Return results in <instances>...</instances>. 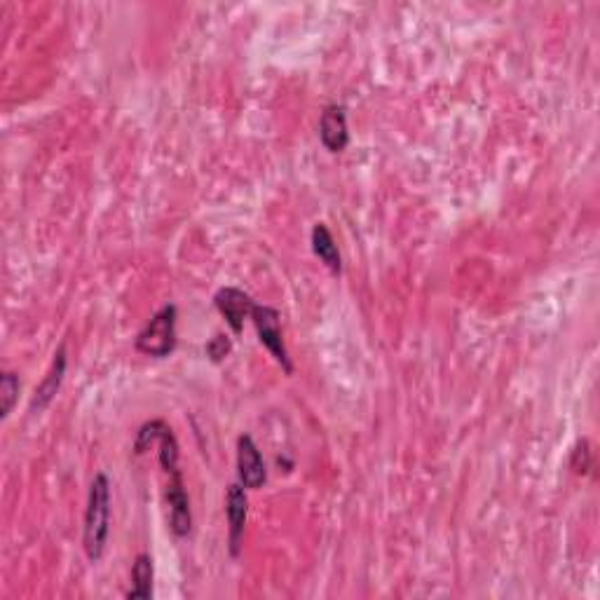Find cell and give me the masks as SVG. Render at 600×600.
I'll list each match as a JSON object with an SVG mask.
<instances>
[{"label":"cell","instance_id":"1","mask_svg":"<svg viewBox=\"0 0 600 600\" xmlns=\"http://www.w3.org/2000/svg\"><path fill=\"white\" fill-rule=\"evenodd\" d=\"M108 535H111V481L104 472H99L90 483L83 525V549L90 563L101 561Z\"/></svg>","mask_w":600,"mask_h":600},{"label":"cell","instance_id":"2","mask_svg":"<svg viewBox=\"0 0 600 600\" xmlns=\"http://www.w3.org/2000/svg\"><path fill=\"white\" fill-rule=\"evenodd\" d=\"M176 319H179L176 305H162V308L150 317V322L139 331V336H136V352L153 359H167L169 354L176 350V343H179V340H176Z\"/></svg>","mask_w":600,"mask_h":600},{"label":"cell","instance_id":"3","mask_svg":"<svg viewBox=\"0 0 600 600\" xmlns=\"http://www.w3.org/2000/svg\"><path fill=\"white\" fill-rule=\"evenodd\" d=\"M251 322L256 326L258 340L261 345L272 354V359L282 366V371L286 375H293V361L289 357V350H286L284 343V331H282V315H279L277 308H270V305H258L254 312H251Z\"/></svg>","mask_w":600,"mask_h":600},{"label":"cell","instance_id":"4","mask_svg":"<svg viewBox=\"0 0 600 600\" xmlns=\"http://www.w3.org/2000/svg\"><path fill=\"white\" fill-rule=\"evenodd\" d=\"M225 518H228V549L230 556L237 558L242 551L244 530H247L249 518V497L247 488L240 481L230 483L225 493Z\"/></svg>","mask_w":600,"mask_h":600},{"label":"cell","instance_id":"5","mask_svg":"<svg viewBox=\"0 0 600 600\" xmlns=\"http://www.w3.org/2000/svg\"><path fill=\"white\" fill-rule=\"evenodd\" d=\"M237 481L247 490L263 488L268 481V467L251 434H242L237 439Z\"/></svg>","mask_w":600,"mask_h":600},{"label":"cell","instance_id":"6","mask_svg":"<svg viewBox=\"0 0 600 600\" xmlns=\"http://www.w3.org/2000/svg\"><path fill=\"white\" fill-rule=\"evenodd\" d=\"M214 305L216 310L221 312L225 324L233 329L235 336H240L244 322L251 319V312L256 308V300L251 298L247 291L237 289V286H223V289L216 291Z\"/></svg>","mask_w":600,"mask_h":600},{"label":"cell","instance_id":"7","mask_svg":"<svg viewBox=\"0 0 600 600\" xmlns=\"http://www.w3.org/2000/svg\"><path fill=\"white\" fill-rule=\"evenodd\" d=\"M169 476L167 486V504H169V528L176 537H188L193 530V511H190V500L183 483L181 469Z\"/></svg>","mask_w":600,"mask_h":600},{"label":"cell","instance_id":"8","mask_svg":"<svg viewBox=\"0 0 600 600\" xmlns=\"http://www.w3.org/2000/svg\"><path fill=\"white\" fill-rule=\"evenodd\" d=\"M319 141L329 153H343L350 146V127H347L345 106L329 104L319 118Z\"/></svg>","mask_w":600,"mask_h":600},{"label":"cell","instance_id":"9","mask_svg":"<svg viewBox=\"0 0 600 600\" xmlns=\"http://www.w3.org/2000/svg\"><path fill=\"white\" fill-rule=\"evenodd\" d=\"M66 366H68V357H66V345H61L57 352H54L52 366L47 375L43 378V383L36 387V394L31 399V413H43L47 406L52 404L54 397H57L61 383H64L66 375Z\"/></svg>","mask_w":600,"mask_h":600},{"label":"cell","instance_id":"10","mask_svg":"<svg viewBox=\"0 0 600 600\" xmlns=\"http://www.w3.org/2000/svg\"><path fill=\"white\" fill-rule=\"evenodd\" d=\"M312 251H315V256L326 265V270L331 272V275H340L343 272V258H340L338 244L333 240L329 225L326 223H317L315 228H312Z\"/></svg>","mask_w":600,"mask_h":600},{"label":"cell","instance_id":"11","mask_svg":"<svg viewBox=\"0 0 600 600\" xmlns=\"http://www.w3.org/2000/svg\"><path fill=\"white\" fill-rule=\"evenodd\" d=\"M153 577V558L148 554L136 556L132 565V586L125 593L127 600H150V596H153Z\"/></svg>","mask_w":600,"mask_h":600},{"label":"cell","instance_id":"12","mask_svg":"<svg viewBox=\"0 0 600 600\" xmlns=\"http://www.w3.org/2000/svg\"><path fill=\"white\" fill-rule=\"evenodd\" d=\"M155 446H158V460H160V467L165 469V474L179 472L181 453H179V441H176L172 427L165 425Z\"/></svg>","mask_w":600,"mask_h":600},{"label":"cell","instance_id":"13","mask_svg":"<svg viewBox=\"0 0 600 600\" xmlns=\"http://www.w3.org/2000/svg\"><path fill=\"white\" fill-rule=\"evenodd\" d=\"M17 397H19V375L12 371H5L3 378H0V399H3L0 415H3V420L10 418L12 408L17 404Z\"/></svg>","mask_w":600,"mask_h":600},{"label":"cell","instance_id":"14","mask_svg":"<svg viewBox=\"0 0 600 600\" xmlns=\"http://www.w3.org/2000/svg\"><path fill=\"white\" fill-rule=\"evenodd\" d=\"M167 422L165 420H150L143 425L139 432H136V441H134V453L143 455L146 450H150L158 443L162 429H165Z\"/></svg>","mask_w":600,"mask_h":600},{"label":"cell","instance_id":"15","mask_svg":"<svg viewBox=\"0 0 600 600\" xmlns=\"http://www.w3.org/2000/svg\"><path fill=\"white\" fill-rule=\"evenodd\" d=\"M204 350H207V357L214 361V364H221V361L228 359V354L233 352V343H230V338L223 336V333H216Z\"/></svg>","mask_w":600,"mask_h":600}]
</instances>
